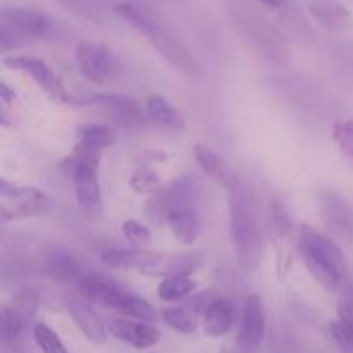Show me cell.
<instances>
[{
  "label": "cell",
  "mask_w": 353,
  "mask_h": 353,
  "mask_svg": "<svg viewBox=\"0 0 353 353\" xmlns=\"http://www.w3.org/2000/svg\"><path fill=\"white\" fill-rule=\"evenodd\" d=\"M114 12L130 23L134 30L140 31L157 54L169 62L171 68L188 78H196L200 74V64L193 52L185 45V41L168 26L159 14L141 3L121 2L114 7Z\"/></svg>",
  "instance_id": "obj_1"
},
{
  "label": "cell",
  "mask_w": 353,
  "mask_h": 353,
  "mask_svg": "<svg viewBox=\"0 0 353 353\" xmlns=\"http://www.w3.org/2000/svg\"><path fill=\"white\" fill-rule=\"evenodd\" d=\"M230 224L238 264L245 271H255L264 255V238L257 203L241 183L230 188Z\"/></svg>",
  "instance_id": "obj_2"
},
{
  "label": "cell",
  "mask_w": 353,
  "mask_h": 353,
  "mask_svg": "<svg viewBox=\"0 0 353 353\" xmlns=\"http://www.w3.org/2000/svg\"><path fill=\"white\" fill-rule=\"evenodd\" d=\"M199 181L192 176H185L176 179L171 185L159 188L154 195L147 200L143 212L154 224H168L169 217L179 210L193 209L199 196Z\"/></svg>",
  "instance_id": "obj_3"
},
{
  "label": "cell",
  "mask_w": 353,
  "mask_h": 353,
  "mask_svg": "<svg viewBox=\"0 0 353 353\" xmlns=\"http://www.w3.org/2000/svg\"><path fill=\"white\" fill-rule=\"evenodd\" d=\"M234 26L254 45L255 50L264 55L272 64H286L290 50L281 34L269 23L255 16L254 12H240L234 16Z\"/></svg>",
  "instance_id": "obj_4"
},
{
  "label": "cell",
  "mask_w": 353,
  "mask_h": 353,
  "mask_svg": "<svg viewBox=\"0 0 353 353\" xmlns=\"http://www.w3.org/2000/svg\"><path fill=\"white\" fill-rule=\"evenodd\" d=\"M52 205V199L45 192L30 186L7 185L2 179L0 186V216L2 221L23 219L43 214Z\"/></svg>",
  "instance_id": "obj_5"
},
{
  "label": "cell",
  "mask_w": 353,
  "mask_h": 353,
  "mask_svg": "<svg viewBox=\"0 0 353 353\" xmlns=\"http://www.w3.org/2000/svg\"><path fill=\"white\" fill-rule=\"evenodd\" d=\"M52 30V21L45 14L24 7L3 9L0 16V47L6 50L14 37H47Z\"/></svg>",
  "instance_id": "obj_6"
},
{
  "label": "cell",
  "mask_w": 353,
  "mask_h": 353,
  "mask_svg": "<svg viewBox=\"0 0 353 353\" xmlns=\"http://www.w3.org/2000/svg\"><path fill=\"white\" fill-rule=\"evenodd\" d=\"M2 64L7 69H14V71H23L33 78V81L50 97L52 100L57 102H71L69 95L65 93L64 86L59 81L55 72L45 64L43 61L37 57H26V55H14V57H6Z\"/></svg>",
  "instance_id": "obj_7"
},
{
  "label": "cell",
  "mask_w": 353,
  "mask_h": 353,
  "mask_svg": "<svg viewBox=\"0 0 353 353\" xmlns=\"http://www.w3.org/2000/svg\"><path fill=\"white\" fill-rule=\"evenodd\" d=\"M72 169V181H74V195L78 205L86 216L92 219H102L103 200L100 193L97 168L93 165H74Z\"/></svg>",
  "instance_id": "obj_8"
},
{
  "label": "cell",
  "mask_w": 353,
  "mask_h": 353,
  "mask_svg": "<svg viewBox=\"0 0 353 353\" xmlns=\"http://www.w3.org/2000/svg\"><path fill=\"white\" fill-rule=\"evenodd\" d=\"M265 334V312L261 296L250 295L245 302L243 319L236 340V352L255 353Z\"/></svg>",
  "instance_id": "obj_9"
},
{
  "label": "cell",
  "mask_w": 353,
  "mask_h": 353,
  "mask_svg": "<svg viewBox=\"0 0 353 353\" xmlns=\"http://www.w3.org/2000/svg\"><path fill=\"white\" fill-rule=\"evenodd\" d=\"M76 62L79 72L86 79L103 85L112 76L114 59L105 47L92 41H81L76 48Z\"/></svg>",
  "instance_id": "obj_10"
},
{
  "label": "cell",
  "mask_w": 353,
  "mask_h": 353,
  "mask_svg": "<svg viewBox=\"0 0 353 353\" xmlns=\"http://www.w3.org/2000/svg\"><path fill=\"white\" fill-rule=\"evenodd\" d=\"M309 16L330 33L352 30L353 14L340 0H305Z\"/></svg>",
  "instance_id": "obj_11"
},
{
  "label": "cell",
  "mask_w": 353,
  "mask_h": 353,
  "mask_svg": "<svg viewBox=\"0 0 353 353\" xmlns=\"http://www.w3.org/2000/svg\"><path fill=\"white\" fill-rule=\"evenodd\" d=\"M107 327L114 338L131 345L137 350H147V348L155 347L161 340V333H159L157 327L141 323L138 319L128 321L121 319V317H110Z\"/></svg>",
  "instance_id": "obj_12"
},
{
  "label": "cell",
  "mask_w": 353,
  "mask_h": 353,
  "mask_svg": "<svg viewBox=\"0 0 353 353\" xmlns=\"http://www.w3.org/2000/svg\"><path fill=\"white\" fill-rule=\"evenodd\" d=\"M68 310L72 321L79 327L83 334L92 341L93 345H105L109 338V327L105 326L99 314L93 310L85 296H69Z\"/></svg>",
  "instance_id": "obj_13"
},
{
  "label": "cell",
  "mask_w": 353,
  "mask_h": 353,
  "mask_svg": "<svg viewBox=\"0 0 353 353\" xmlns=\"http://www.w3.org/2000/svg\"><path fill=\"white\" fill-rule=\"evenodd\" d=\"M200 265V255L196 254H159L152 252L148 261L140 269L145 276H169L190 274Z\"/></svg>",
  "instance_id": "obj_14"
},
{
  "label": "cell",
  "mask_w": 353,
  "mask_h": 353,
  "mask_svg": "<svg viewBox=\"0 0 353 353\" xmlns=\"http://www.w3.org/2000/svg\"><path fill=\"white\" fill-rule=\"evenodd\" d=\"M299 245L314 252L317 257H321L327 265H331L341 278H345V274H347V261H345L343 252L340 250V247L331 238L319 233L314 228L302 226Z\"/></svg>",
  "instance_id": "obj_15"
},
{
  "label": "cell",
  "mask_w": 353,
  "mask_h": 353,
  "mask_svg": "<svg viewBox=\"0 0 353 353\" xmlns=\"http://www.w3.org/2000/svg\"><path fill=\"white\" fill-rule=\"evenodd\" d=\"M193 155H195L196 164L200 165L203 174L209 179H212L214 183H217V185L230 190L240 183L238 181L236 172L233 171V168H231L221 155H217L216 152L210 150L209 147L196 145L195 150H193Z\"/></svg>",
  "instance_id": "obj_16"
},
{
  "label": "cell",
  "mask_w": 353,
  "mask_h": 353,
  "mask_svg": "<svg viewBox=\"0 0 353 353\" xmlns=\"http://www.w3.org/2000/svg\"><path fill=\"white\" fill-rule=\"evenodd\" d=\"M92 102L100 103L102 107H105L119 126L134 130V128H141L145 124L141 110L138 109L137 103L131 99H128V97L102 95L93 99Z\"/></svg>",
  "instance_id": "obj_17"
},
{
  "label": "cell",
  "mask_w": 353,
  "mask_h": 353,
  "mask_svg": "<svg viewBox=\"0 0 353 353\" xmlns=\"http://www.w3.org/2000/svg\"><path fill=\"white\" fill-rule=\"evenodd\" d=\"M147 117L157 128L165 131H181L185 128V117L169 100L161 95H150L145 103Z\"/></svg>",
  "instance_id": "obj_18"
},
{
  "label": "cell",
  "mask_w": 353,
  "mask_h": 353,
  "mask_svg": "<svg viewBox=\"0 0 353 353\" xmlns=\"http://www.w3.org/2000/svg\"><path fill=\"white\" fill-rule=\"evenodd\" d=\"M321 210L324 221L341 234H353V214L350 207L336 193H323L321 195Z\"/></svg>",
  "instance_id": "obj_19"
},
{
  "label": "cell",
  "mask_w": 353,
  "mask_h": 353,
  "mask_svg": "<svg viewBox=\"0 0 353 353\" xmlns=\"http://www.w3.org/2000/svg\"><path fill=\"white\" fill-rule=\"evenodd\" d=\"M234 323V309L230 300L217 299L210 302L203 316V333L209 338H221L230 333Z\"/></svg>",
  "instance_id": "obj_20"
},
{
  "label": "cell",
  "mask_w": 353,
  "mask_h": 353,
  "mask_svg": "<svg viewBox=\"0 0 353 353\" xmlns=\"http://www.w3.org/2000/svg\"><path fill=\"white\" fill-rule=\"evenodd\" d=\"M47 271L55 281L65 285H78L86 274L81 262L68 252H55L47 259Z\"/></svg>",
  "instance_id": "obj_21"
},
{
  "label": "cell",
  "mask_w": 353,
  "mask_h": 353,
  "mask_svg": "<svg viewBox=\"0 0 353 353\" xmlns=\"http://www.w3.org/2000/svg\"><path fill=\"white\" fill-rule=\"evenodd\" d=\"M299 250H300V255H302L303 262H305L307 269H309V272L312 274V278L316 279L324 290H327V292H334V290L341 285L343 278H341V276L338 274L331 265H327L323 259L317 257V255L314 254V252H310L309 248L300 247V245H299Z\"/></svg>",
  "instance_id": "obj_22"
},
{
  "label": "cell",
  "mask_w": 353,
  "mask_h": 353,
  "mask_svg": "<svg viewBox=\"0 0 353 353\" xmlns=\"http://www.w3.org/2000/svg\"><path fill=\"white\" fill-rule=\"evenodd\" d=\"M152 252L145 250H123V248H107L100 254V261L105 268L117 269V271H131L143 268Z\"/></svg>",
  "instance_id": "obj_23"
},
{
  "label": "cell",
  "mask_w": 353,
  "mask_h": 353,
  "mask_svg": "<svg viewBox=\"0 0 353 353\" xmlns=\"http://www.w3.org/2000/svg\"><path fill=\"white\" fill-rule=\"evenodd\" d=\"M168 224L169 228H171L176 240L183 245L195 243L196 238H199L200 234V221L193 209L174 212L171 217H169Z\"/></svg>",
  "instance_id": "obj_24"
},
{
  "label": "cell",
  "mask_w": 353,
  "mask_h": 353,
  "mask_svg": "<svg viewBox=\"0 0 353 353\" xmlns=\"http://www.w3.org/2000/svg\"><path fill=\"white\" fill-rule=\"evenodd\" d=\"M9 307L23 321L24 326H30L33 323L34 316H37L38 307H40V296H38L37 290L30 288V286H23L12 295Z\"/></svg>",
  "instance_id": "obj_25"
},
{
  "label": "cell",
  "mask_w": 353,
  "mask_h": 353,
  "mask_svg": "<svg viewBox=\"0 0 353 353\" xmlns=\"http://www.w3.org/2000/svg\"><path fill=\"white\" fill-rule=\"evenodd\" d=\"M195 286V281L190 279L188 274L169 276L159 285L157 295L164 302H178V300L186 299L190 293H193Z\"/></svg>",
  "instance_id": "obj_26"
},
{
  "label": "cell",
  "mask_w": 353,
  "mask_h": 353,
  "mask_svg": "<svg viewBox=\"0 0 353 353\" xmlns=\"http://www.w3.org/2000/svg\"><path fill=\"white\" fill-rule=\"evenodd\" d=\"M162 321L171 330L183 334L195 333L196 327H199L196 314L193 312V309H186V307H169V309H164L162 310Z\"/></svg>",
  "instance_id": "obj_27"
},
{
  "label": "cell",
  "mask_w": 353,
  "mask_h": 353,
  "mask_svg": "<svg viewBox=\"0 0 353 353\" xmlns=\"http://www.w3.org/2000/svg\"><path fill=\"white\" fill-rule=\"evenodd\" d=\"M78 137L79 143L95 150L110 147L116 141V133L103 124H85L78 130Z\"/></svg>",
  "instance_id": "obj_28"
},
{
  "label": "cell",
  "mask_w": 353,
  "mask_h": 353,
  "mask_svg": "<svg viewBox=\"0 0 353 353\" xmlns=\"http://www.w3.org/2000/svg\"><path fill=\"white\" fill-rule=\"evenodd\" d=\"M117 312L123 314V316L131 317V319L138 321H152L155 319L154 307L147 302V300L140 299L137 295H131V293H124V296L121 299L119 305H117Z\"/></svg>",
  "instance_id": "obj_29"
},
{
  "label": "cell",
  "mask_w": 353,
  "mask_h": 353,
  "mask_svg": "<svg viewBox=\"0 0 353 353\" xmlns=\"http://www.w3.org/2000/svg\"><path fill=\"white\" fill-rule=\"evenodd\" d=\"M33 336L38 348L43 353H69L61 338H59V334L45 323L34 324Z\"/></svg>",
  "instance_id": "obj_30"
},
{
  "label": "cell",
  "mask_w": 353,
  "mask_h": 353,
  "mask_svg": "<svg viewBox=\"0 0 353 353\" xmlns=\"http://www.w3.org/2000/svg\"><path fill=\"white\" fill-rule=\"evenodd\" d=\"M130 186L137 193H154L161 188V178L154 169L141 165L130 179Z\"/></svg>",
  "instance_id": "obj_31"
},
{
  "label": "cell",
  "mask_w": 353,
  "mask_h": 353,
  "mask_svg": "<svg viewBox=\"0 0 353 353\" xmlns=\"http://www.w3.org/2000/svg\"><path fill=\"white\" fill-rule=\"evenodd\" d=\"M24 324L9 305L2 307V338L7 345L16 343L24 330Z\"/></svg>",
  "instance_id": "obj_32"
},
{
  "label": "cell",
  "mask_w": 353,
  "mask_h": 353,
  "mask_svg": "<svg viewBox=\"0 0 353 353\" xmlns=\"http://www.w3.org/2000/svg\"><path fill=\"white\" fill-rule=\"evenodd\" d=\"M333 140L345 155L353 157V121H336L333 124Z\"/></svg>",
  "instance_id": "obj_33"
},
{
  "label": "cell",
  "mask_w": 353,
  "mask_h": 353,
  "mask_svg": "<svg viewBox=\"0 0 353 353\" xmlns=\"http://www.w3.org/2000/svg\"><path fill=\"white\" fill-rule=\"evenodd\" d=\"M121 230H123V234L126 236V240L131 245H134V247L140 248L150 243V231H148V228L145 224L138 223V221H124Z\"/></svg>",
  "instance_id": "obj_34"
},
{
  "label": "cell",
  "mask_w": 353,
  "mask_h": 353,
  "mask_svg": "<svg viewBox=\"0 0 353 353\" xmlns=\"http://www.w3.org/2000/svg\"><path fill=\"white\" fill-rule=\"evenodd\" d=\"M57 2L64 6L65 9L71 10V12L86 17V19H100V6L95 0H57Z\"/></svg>",
  "instance_id": "obj_35"
},
{
  "label": "cell",
  "mask_w": 353,
  "mask_h": 353,
  "mask_svg": "<svg viewBox=\"0 0 353 353\" xmlns=\"http://www.w3.org/2000/svg\"><path fill=\"white\" fill-rule=\"evenodd\" d=\"M330 333L336 347L341 353H353V331L348 326H345L340 319L331 323Z\"/></svg>",
  "instance_id": "obj_36"
},
{
  "label": "cell",
  "mask_w": 353,
  "mask_h": 353,
  "mask_svg": "<svg viewBox=\"0 0 353 353\" xmlns=\"http://www.w3.org/2000/svg\"><path fill=\"white\" fill-rule=\"evenodd\" d=\"M272 221H274V226L279 234H286L290 228H292L288 212H286V209L279 202H272Z\"/></svg>",
  "instance_id": "obj_37"
},
{
  "label": "cell",
  "mask_w": 353,
  "mask_h": 353,
  "mask_svg": "<svg viewBox=\"0 0 353 353\" xmlns=\"http://www.w3.org/2000/svg\"><path fill=\"white\" fill-rule=\"evenodd\" d=\"M338 319L353 331V300H341L336 307Z\"/></svg>",
  "instance_id": "obj_38"
},
{
  "label": "cell",
  "mask_w": 353,
  "mask_h": 353,
  "mask_svg": "<svg viewBox=\"0 0 353 353\" xmlns=\"http://www.w3.org/2000/svg\"><path fill=\"white\" fill-rule=\"evenodd\" d=\"M14 97H16V92L10 90L6 83H2V85H0V99H2V102L10 103L14 100Z\"/></svg>",
  "instance_id": "obj_39"
},
{
  "label": "cell",
  "mask_w": 353,
  "mask_h": 353,
  "mask_svg": "<svg viewBox=\"0 0 353 353\" xmlns=\"http://www.w3.org/2000/svg\"><path fill=\"white\" fill-rule=\"evenodd\" d=\"M261 3H264L265 7H271V9H278L285 3V0H259Z\"/></svg>",
  "instance_id": "obj_40"
}]
</instances>
